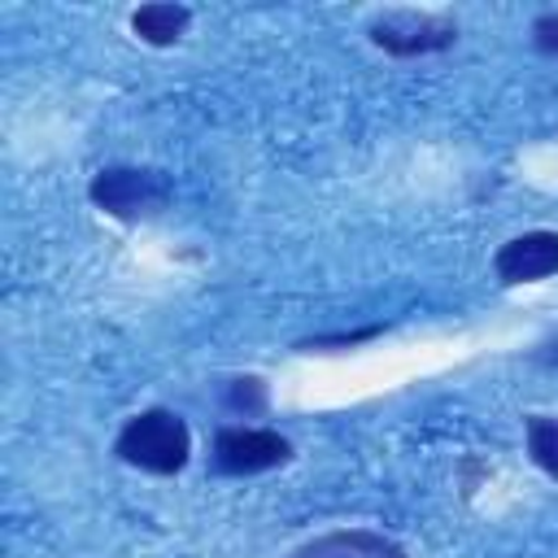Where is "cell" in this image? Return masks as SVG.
I'll return each mask as SVG.
<instances>
[{"instance_id": "6da1fadb", "label": "cell", "mask_w": 558, "mask_h": 558, "mask_svg": "<svg viewBox=\"0 0 558 558\" xmlns=\"http://www.w3.org/2000/svg\"><path fill=\"white\" fill-rule=\"evenodd\" d=\"M113 453L144 475H179L192 458V432L174 410L153 405L122 423Z\"/></svg>"}, {"instance_id": "7a4b0ae2", "label": "cell", "mask_w": 558, "mask_h": 558, "mask_svg": "<svg viewBox=\"0 0 558 558\" xmlns=\"http://www.w3.org/2000/svg\"><path fill=\"white\" fill-rule=\"evenodd\" d=\"M87 196L100 214L118 218V222H140V218H157L170 201V187L157 170L144 166H105L92 174Z\"/></svg>"}, {"instance_id": "3957f363", "label": "cell", "mask_w": 558, "mask_h": 558, "mask_svg": "<svg viewBox=\"0 0 558 558\" xmlns=\"http://www.w3.org/2000/svg\"><path fill=\"white\" fill-rule=\"evenodd\" d=\"M371 44L384 48L388 57H432V52H445L453 39H458V26L445 17V13H414V9H392V13H379L371 26H366Z\"/></svg>"}, {"instance_id": "277c9868", "label": "cell", "mask_w": 558, "mask_h": 558, "mask_svg": "<svg viewBox=\"0 0 558 558\" xmlns=\"http://www.w3.org/2000/svg\"><path fill=\"white\" fill-rule=\"evenodd\" d=\"M292 458V440L279 436L275 427H218L214 436V453H209V466L218 475H262V471H275Z\"/></svg>"}, {"instance_id": "5b68a950", "label": "cell", "mask_w": 558, "mask_h": 558, "mask_svg": "<svg viewBox=\"0 0 558 558\" xmlns=\"http://www.w3.org/2000/svg\"><path fill=\"white\" fill-rule=\"evenodd\" d=\"M493 275L506 288L541 283V279L558 275V231H523V235L506 240L493 253Z\"/></svg>"}, {"instance_id": "8992f818", "label": "cell", "mask_w": 558, "mask_h": 558, "mask_svg": "<svg viewBox=\"0 0 558 558\" xmlns=\"http://www.w3.org/2000/svg\"><path fill=\"white\" fill-rule=\"evenodd\" d=\"M292 558H410L392 536L371 527H336L314 541H305Z\"/></svg>"}, {"instance_id": "52a82bcc", "label": "cell", "mask_w": 558, "mask_h": 558, "mask_svg": "<svg viewBox=\"0 0 558 558\" xmlns=\"http://www.w3.org/2000/svg\"><path fill=\"white\" fill-rule=\"evenodd\" d=\"M192 26V9L187 4H170V0H153V4H140L131 13V31L148 44V48H170L183 39V31Z\"/></svg>"}, {"instance_id": "ba28073f", "label": "cell", "mask_w": 558, "mask_h": 558, "mask_svg": "<svg viewBox=\"0 0 558 558\" xmlns=\"http://www.w3.org/2000/svg\"><path fill=\"white\" fill-rule=\"evenodd\" d=\"M523 436H527V458L536 471H545L549 480H558V418L549 414H527L523 418Z\"/></svg>"}, {"instance_id": "9c48e42d", "label": "cell", "mask_w": 558, "mask_h": 558, "mask_svg": "<svg viewBox=\"0 0 558 558\" xmlns=\"http://www.w3.org/2000/svg\"><path fill=\"white\" fill-rule=\"evenodd\" d=\"M227 405L244 410V414H262L266 410V379L262 375H235L227 384Z\"/></svg>"}, {"instance_id": "30bf717a", "label": "cell", "mask_w": 558, "mask_h": 558, "mask_svg": "<svg viewBox=\"0 0 558 558\" xmlns=\"http://www.w3.org/2000/svg\"><path fill=\"white\" fill-rule=\"evenodd\" d=\"M384 327H366V331H349V336H318V340H301L296 349L301 353H323V349H353V344H362V340H371V336H379Z\"/></svg>"}, {"instance_id": "8fae6325", "label": "cell", "mask_w": 558, "mask_h": 558, "mask_svg": "<svg viewBox=\"0 0 558 558\" xmlns=\"http://www.w3.org/2000/svg\"><path fill=\"white\" fill-rule=\"evenodd\" d=\"M532 44H536V52L558 57V13H541L532 22Z\"/></svg>"}]
</instances>
